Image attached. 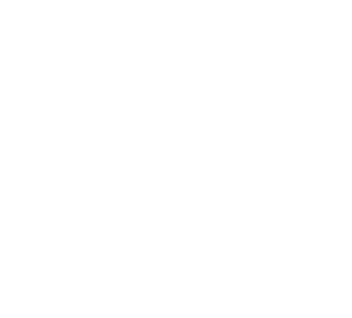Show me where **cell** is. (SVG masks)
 I'll return each mask as SVG.
<instances>
[]
</instances>
